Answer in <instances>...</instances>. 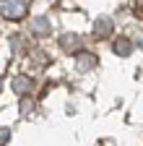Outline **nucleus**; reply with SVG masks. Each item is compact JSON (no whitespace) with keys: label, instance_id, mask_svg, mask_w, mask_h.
Instances as JSON below:
<instances>
[{"label":"nucleus","instance_id":"f257e3e1","mask_svg":"<svg viewBox=\"0 0 143 146\" xmlns=\"http://www.w3.org/2000/svg\"><path fill=\"white\" fill-rule=\"evenodd\" d=\"M31 0H0V16L8 21H21L29 13Z\"/></svg>","mask_w":143,"mask_h":146},{"label":"nucleus","instance_id":"f03ea898","mask_svg":"<svg viewBox=\"0 0 143 146\" xmlns=\"http://www.w3.org/2000/svg\"><path fill=\"white\" fill-rule=\"evenodd\" d=\"M112 18H107V16H101V18H96L94 21V34L99 36V39H104V36H109L112 34Z\"/></svg>","mask_w":143,"mask_h":146},{"label":"nucleus","instance_id":"7ed1b4c3","mask_svg":"<svg viewBox=\"0 0 143 146\" xmlns=\"http://www.w3.org/2000/svg\"><path fill=\"white\" fill-rule=\"evenodd\" d=\"M60 47L65 52H81V36L78 34H63L60 36Z\"/></svg>","mask_w":143,"mask_h":146},{"label":"nucleus","instance_id":"20e7f679","mask_svg":"<svg viewBox=\"0 0 143 146\" xmlns=\"http://www.w3.org/2000/svg\"><path fill=\"white\" fill-rule=\"evenodd\" d=\"M31 89H34V81L29 76H16L13 78V91H16V94L26 97V94H31Z\"/></svg>","mask_w":143,"mask_h":146},{"label":"nucleus","instance_id":"39448f33","mask_svg":"<svg viewBox=\"0 0 143 146\" xmlns=\"http://www.w3.org/2000/svg\"><path fill=\"white\" fill-rule=\"evenodd\" d=\"M76 68H78L81 73H86V70L96 68V55H91V52H78V60H76Z\"/></svg>","mask_w":143,"mask_h":146},{"label":"nucleus","instance_id":"423d86ee","mask_svg":"<svg viewBox=\"0 0 143 146\" xmlns=\"http://www.w3.org/2000/svg\"><path fill=\"white\" fill-rule=\"evenodd\" d=\"M49 29H52V24H49V18H47V16H37V18L31 21V31L37 34V36L49 34Z\"/></svg>","mask_w":143,"mask_h":146},{"label":"nucleus","instance_id":"0eeeda50","mask_svg":"<svg viewBox=\"0 0 143 146\" xmlns=\"http://www.w3.org/2000/svg\"><path fill=\"white\" fill-rule=\"evenodd\" d=\"M112 47H115V52H117V55H122V58H125V55H130L133 42L128 39V36H117V39L112 42Z\"/></svg>","mask_w":143,"mask_h":146},{"label":"nucleus","instance_id":"6e6552de","mask_svg":"<svg viewBox=\"0 0 143 146\" xmlns=\"http://www.w3.org/2000/svg\"><path fill=\"white\" fill-rule=\"evenodd\" d=\"M130 11H133L138 18H143V0H130Z\"/></svg>","mask_w":143,"mask_h":146},{"label":"nucleus","instance_id":"1a4fd4ad","mask_svg":"<svg viewBox=\"0 0 143 146\" xmlns=\"http://www.w3.org/2000/svg\"><path fill=\"white\" fill-rule=\"evenodd\" d=\"M21 112H24V115H29V112H31V102H29L26 97L21 99Z\"/></svg>","mask_w":143,"mask_h":146},{"label":"nucleus","instance_id":"9d476101","mask_svg":"<svg viewBox=\"0 0 143 146\" xmlns=\"http://www.w3.org/2000/svg\"><path fill=\"white\" fill-rule=\"evenodd\" d=\"M8 138H11V131H8V128H3V131H0V146H5Z\"/></svg>","mask_w":143,"mask_h":146},{"label":"nucleus","instance_id":"9b49d317","mask_svg":"<svg viewBox=\"0 0 143 146\" xmlns=\"http://www.w3.org/2000/svg\"><path fill=\"white\" fill-rule=\"evenodd\" d=\"M0 89H3V78H0Z\"/></svg>","mask_w":143,"mask_h":146}]
</instances>
